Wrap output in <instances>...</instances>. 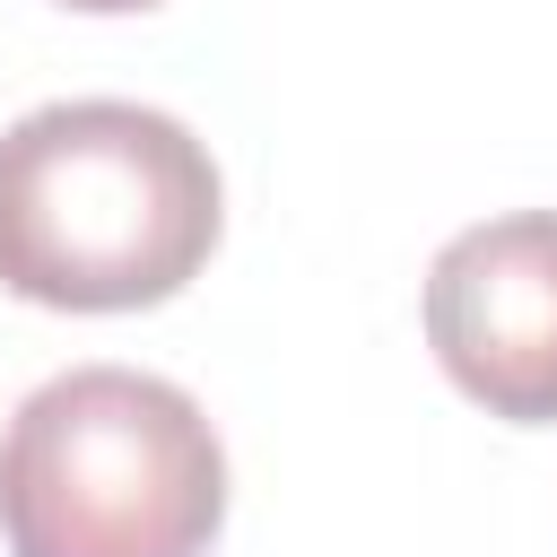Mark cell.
I'll return each mask as SVG.
<instances>
[{"label":"cell","instance_id":"6da1fadb","mask_svg":"<svg viewBox=\"0 0 557 557\" xmlns=\"http://www.w3.org/2000/svg\"><path fill=\"white\" fill-rule=\"evenodd\" d=\"M209 148L122 96L44 104L0 131V287L52 313H139L218 252Z\"/></svg>","mask_w":557,"mask_h":557},{"label":"cell","instance_id":"7a4b0ae2","mask_svg":"<svg viewBox=\"0 0 557 557\" xmlns=\"http://www.w3.org/2000/svg\"><path fill=\"white\" fill-rule=\"evenodd\" d=\"M218 522L226 453L183 383L70 366L17 400L0 435L9 557H209Z\"/></svg>","mask_w":557,"mask_h":557},{"label":"cell","instance_id":"277c9868","mask_svg":"<svg viewBox=\"0 0 557 557\" xmlns=\"http://www.w3.org/2000/svg\"><path fill=\"white\" fill-rule=\"evenodd\" d=\"M61 9H87V17H122V9H157V0H61Z\"/></svg>","mask_w":557,"mask_h":557},{"label":"cell","instance_id":"3957f363","mask_svg":"<svg viewBox=\"0 0 557 557\" xmlns=\"http://www.w3.org/2000/svg\"><path fill=\"white\" fill-rule=\"evenodd\" d=\"M426 348L513 426H557V209L461 226L426 270Z\"/></svg>","mask_w":557,"mask_h":557}]
</instances>
